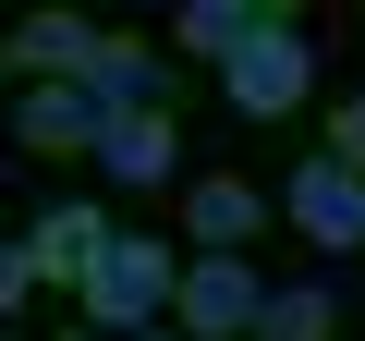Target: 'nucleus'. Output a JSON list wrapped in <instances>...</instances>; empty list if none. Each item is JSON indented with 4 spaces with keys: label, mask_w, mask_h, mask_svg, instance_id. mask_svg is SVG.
<instances>
[{
    "label": "nucleus",
    "mask_w": 365,
    "mask_h": 341,
    "mask_svg": "<svg viewBox=\"0 0 365 341\" xmlns=\"http://www.w3.org/2000/svg\"><path fill=\"white\" fill-rule=\"evenodd\" d=\"M13 134H25L37 158H98L110 110H98L86 86H25V98H13Z\"/></svg>",
    "instance_id": "7"
},
{
    "label": "nucleus",
    "mask_w": 365,
    "mask_h": 341,
    "mask_svg": "<svg viewBox=\"0 0 365 341\" xmlns=\"http://www.w3.org/2000/svg\"><path fill=\"white\" fill-rule=\"evenodd\" d=\"M329 158H341V170H365V98H341V110H329Z\"/></svg>",
    "instance_id": "12"
},
{
    "label": "nucleus",
    "mask_w": 365,
    "mask_h": 341,
    "mask_svg": "<svg viewBox=\"0 0 365 341\" xmlns=\"http://www.w3.org/2000/svg\"><path fill=\"white\" fill-rule=\"evenodd\" d=\"M268 13H280V0H182V13H170V49H195V61H244L256 37H268Z\"/></svg>",
    "instance_id": "9"
},
{
    "label": "nucleus",
    "mask_w": 365,
    "mask_h": 341,
    "mask_svg": "<svg viewBox=\"0 0 365 341\" xmlns=\"http://www.w3.org/2000/svg\"><path fill=\"white\" fill-rule=\"evenodd\" d=\"M98 170L122 195H158L170 170H182V122L170 110H110V134H98Z\"/></svg>",
    "instance_id": "5"
},
{
    "label": "nucleus",
    "mask_w": 365,
    "mask_h": 341,
    "mask_svg": "<svg viewBox=\"0 0 365 341\" xmlns=\"http://www.w3.org/2000/svg\"><path fill=\"white\" fill-rule=\"evenodd\" d=\"M268 292H280V280H256L244 256H195V268H182V305H170V329H182V341H256Z\"/></svg>",
    "instance_id": "3"
},
{
    "label": "nucleus",
    "mask_w": 365,
    "mask_h": 341,
    "mask_svg": "<svg viewBox=\"0 0 365 341\" xmlns=\"http://www.w3.org/2000/svg\"><path fill=\"white\" fill-rule=\"evenodd\" d=\"M220 98H232L244 122H292V110L317 98V37H304L292 13H268V37H256V49L220 73Z\"/></svg>",
    "instance_id": "2"
},
{
    "label": "nucleus",
    "mask_w": 365,
    "mask_h": 341,
    "mask_svg": "<svg viewBox=\"0 0 365 341\" xmlns=\"http://www.w3.org/2000/svg\"><path fill=\"white\" fill-rule=\"evenodd\" d=\"M146 341H182V329H146Z\"/></svg>",
    "instance_id": "13"
},
{
    "label": "nucleus",
    "mask_w": 365,
    "mask_h": 341,
    "mask_svg": "<svg viewBox=\"0 0 365 341\" xmlns=\"http://www.w3.org/2000/svg\"><path fill=\"white\" fill-rule=\"evenodd\" d=\"M25 244H37V268H49L61 292H86V280L110 268V244H122V220L73 195V208H37V232H25Z\"/></svg>",
    "instance_id": "6"
},
{
    "label": "nucleus",
    "mask_w": 365,
    "mask_h": 341,
    "mask_svg": "<svg viewBox=\"0 0 365 341\" xmlns=\"http://www.w3.org/2000/svg\"><path fill=\"white\" fill-rule=\"evenodd\" d=\"M329 329H341L329 280H280V292H268V317H256V341H329Z\"/></svg>",
    "instance_id": "10"
},
{
    "label": "nucleus",
    "mask_w": 365,
    "mask_h": 341,
    "mask_svg": "<svg viewBox=\"0 0 365 341\" xmlns=\"http://www.w3.org/2000/svg\"><path fill=\"white\" fill-rule=\"evenodd\" d=\"M49 292V268H37V244H0V305H37Z\"/></svg>",
    "instance_id": "11"
},
{
    "label": "nucleus",
    "mask_w": 365,
    "mask_h": 341,
    "mask_svg": "<svg viewBox=\"0 0 365 341\" xmlns=\"http://www.w3.org/2000/svg\"><path fill=\"white\" fill-rule=\"evenodd\" d=\"M256 220H268V195L244 183V170H207V183L182 195V232H195V256H244V244H256Z\"/></svg>",
    "instance_id": "8"
},
{
    "label": "nucleus",
    "mask_w": 365,
    "mask_h": 341,
    "mask_svg": "<svg viewBox=\"0 0 365 341\" xmlns=\"http://www.w3.org/2000/svg\"><path fill=\"white\" fill-rule=\"evenodd\" d=\"M182 268H195V256H170L158 232H134V220H122L110 268H98L73 305H86V329H98V341H146V329H170V305H182Z\"/></svg>",
    "instance_id": "1"
},
{
    "label": "nucleus",
    "mask_w": 365,
    "mask_h": 341,
    "mask_svg": "<svg viewBox=\"0 0 365 341\" xmlns=\"http://www.w3.org/2000/svg\"><path fill=\"white\" fill-rule=\"evenodd\" d=\"M280 220H304L317 256H353V244H365V170H341V158L317 146L292 183H280Z\"/></svg>",
    "instance_id": "4"
},
{
    "label": "nucleus",
    "mask_w": 365,
    "mask_h": 341,
    "mask_svg": "<svg viewBox=\"0 0 365 341\" xmlns=\"http://www.w3.org/2000/svg\"><path fill=\"white\" fill-rule=\"evenodd\" d=\"M61 341H98V329H61Z\"/></svg>",
    "instance_id": "14"
}]
</instances>
